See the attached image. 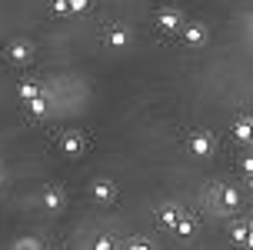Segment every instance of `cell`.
<instances>
[{
    "label": "cell",
    "mask_w": 253,
    "mask_h": 250,
    "mask_svg": "<svg viewBox=\"0 0 253 250\" xmlns=\"http://www.w3.org/2000/svg\"><path fill=\"white\" fill-rule=\"evenodd\" d=\"M193 150H197V153H207V137L197 140V144H193Z\"/></svg>",
    "instance_id": "obj_2"
},
{
    "label": "cell",
    "mask_w": 253,
    "mask_h": 250,
    "mask_svg": "<svg viewBox=\"0 0 253 250\" xmlns=\"http://www.w3.org/2000/svg\"><path fill=\"white\" fill-rule=\"evenodd\" d=\"M97 197H114V187L110 184H97Z\"/></svg>",
    "instance_id": "obj_1"
},
{
    "label": "cell",
    "mask_w": 253,
    "mask_h": 250,
    "mask_svg": "<svg viewBox=\"0 0 253 250\" xmlns=\"http://www.w3.org/2000/svg\"><path fill=\"white\" fill-rule=\"evenodd\" d=\"M130 250H147V244H140V240H133V244H130Z\"/></svg>",
    "instance_id": "obj_3"
}]
</instances>
